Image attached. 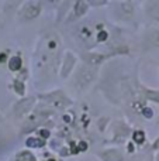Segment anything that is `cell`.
<instances>
[{"label": "cell", "mask_w": 159, "mask_h": 161, "mask_svg": "<svg viewBox=\"0 0 159 161\" xmlns=\"http://www.w3.org/2000/svg\"><path fill=\"white\" fill-rule=\"evenodd\" d=\"M18 161H35V158H34V155H31L30 153L24 151V153H21V154L18 155Z\"/></svg>", "instance_id": "1"}, {"label": "cell", "mask_w": 159, "mask_h": 161, "mask_svg": "<svg viewBox=\"0 0 159 161\" xmlns=\"http://www.w3.org/2000/svg\"><path fill=\"white\" fill-rule=\"evenodd\" d=\"M28 146H37V147H40V146H42V143H40V140L30 138V140H28Z\"/></svg>", "instance_id": "3"}, {"label": "cell", "mask_w": 159, "mask_h": 161, "mask_svg": "<svg viewBox=\"0 0 159 161\" xmlns=\"http://www.w3.org/2000/svg\"><path fill=\"white\" fill-rule=\"evenodd\" d=\"M10 68L11 69H18L20 68V58H13L10 62Z\"/></svg>", "instance_id": "2"}]
</instances>
